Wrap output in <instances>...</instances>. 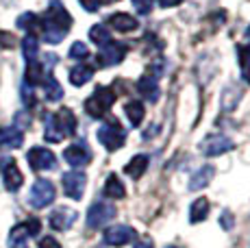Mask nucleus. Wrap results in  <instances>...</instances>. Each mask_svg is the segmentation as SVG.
<instances>
[{
	"label": "nucleus",
	"instance_id": "f257e3e1",
	"mask_svg": "<svg viewBox=\"0 0 250 248\" xmlns=\"http://www.w3.org/2000/svg\"><path fill=\"white\" fill-rule=\"evenodd\" d=\"M70 26H72V16L68 13V9H65L59 0H52L50 7L46 9L44 18H42L44 40L48 44H59V41H63V37L68 35Z\"/></svg>",
	"mask_w": 250,
	"mask_h": 248
},
{
	"label": "nucleus",
	"instance_id": "f03ea898",
	"mask_svg": "<svg viewBox=\"0 0 250 248\" xmlns=\"http://www.w3.org/2000/svg\"><path fill=\"white\" fill-rule=\"evenodd\" d=\"M74 131H76V118H74V113H72V109L63 107L57 113H46V118H44L46 142L57 144V142H61L63 137L74 135Z\"/></svg>",
	"mask_w": 250,
	"mask_h": 248
},
{
	"label": "nucleus",
	"instance_id": "7ed1b4c3",
	"mask_svg": "<svg viewBox=\"0 0 250 248\" xmlns=\"http://www.w3.org/2000/svg\"><path fill=\"white\" fill-rule=\"evenodd\" d=\"M115 103V94L111 87H98L91 96L85 100V111L91 118H104L109 113V109Z\"/></svg>",
	"mask_w": 250,
	"mask_h": 248
},
{
	"label": "nucleus",
	"instance_id": "20e7f679",
	"mask_svg": "<svg viewBox=\"0 0 250 248\" xmlns=\"http://www.w3.org/2000/svg\"><path fill=\"white\" fill-rule=\"evenodd\" d=\"M98 142L104 146L107 150H118V148H122L124 146V142H126V133H124V128H122V124H120L118 120H109V122H104L103 126L98 128Z\"/></svg>",
	"mask_w": 250,
	"mask_h": 248
},
{
	"label": "nucleus",
	"instance_id": "39448f33",
	"mask_svg": "<svg viewBox=\"0 0 250 248\" xmlns=\"http://www.w3.org/2000/svg\"><path fill=\"white\" fill-rule=\"evenodd\" d=\"M128 52V46L122 41H107L104 46H100L98 55H96V63L100 68H109V65H118L124 61Z\"/></svg>",
	"mask_w": 250,
	"mask_h": 248
},
{
	"label": "nucleus",
	"instance_id": "423d86ee",
	"mask_svg": "<svg viewBox=\"0 0 250 248\" xmlns=\"http://www.w3.org/2000/svg\"><path fill=\"white\" fill-rule=\"evenodd\" d=\"M40 231H42V222L37 220V218H31L28 222L18 224V227H13L11 233H9V248H24L28 237L37 235Z\"/></svg>",
	"mask_w": 250,
	"mask_h": 248
},
{
	"label": "nucleus",
	"instance_id": "0eeeda50",
	"mask_svg": "<svg viewBox=\"0 0 250 248\" xmlns=\"http://www.w3.org/2000/svg\"><path fill=\"white\" fill-rule=\"evenodd\" d=\"M55 185L50 183V181L46 179H37L35 183H33L31 187V196H28V200H31V205L35 209H44L48 207V205L55 200Z\"/></svg>",
	"mask_w": 250,
	"mask_h": 248
},
{
	"label": "nucleus",
	"instance_id": "6e6552de",
	"mask_svg": "<svg viewBox=\"0 0 250 248\" xmlns=\"http://www.w3.org/2000/svg\"><path fill=\"white\" fill-rule=\"evenodd\" d=\"M115 218V205L111 203H96L89 207L87 211V227L89 228H100L104 227L109 220Z\"/></svg>",
	"mask_w": 250,
	"mask_h": 248
},
{
	"label": "nucleus",
	"instance_id": "1a4fd4ad",
	"mask_svg": "<svg viewBox=\"0 0 250 248\" xmlns=\"http://www.w3.org/2000/svg\"><path fill=\"white\" fill-rule=\"evenodd\" d=\"M26 161L28 165H31L33 170H52L57 168V157L52 155V150L48 148H42V146H35V148H31L26 152Z\"/></svg>",
	"mask_w": 250,
	"mask_h": 248
},
{
	"label": "nucleus",
	"instance_id": "9d476101",
	"mask_svg": "<svg viewBox=\"0 0 250 248\" xmlns=\"http://www.w3.org/2000/svg\"><path fill=\"white\" fill-rule=\"evenodd\" d=\"M61 183H63L65 196H70V198H74V200H81V198H83V192H85L87 176H85L83 172H79V170H72V172H65L63 174Z\"/></svg>",
	"mask_w": 250,
	"mask_h": 248
},
{
	"label": "nucleus",
	"instance_id": "9b49d317",
	"mask_svg": "<svg viewBox=\"0 0 250 248\" xmlns=\"http://www.w3.org/2000/svg\"><path fill=\"white\" fill-rule=\"evenodd\" d=\"M135 228L133 227H126V224H115V227H109L104 231V244L109 246H126L128 242L135 240Z\"/></svg>",
	"mask_w": 250,
	"mask_h": 248
},
{
	"label": "nucleus",
	"instance_id": "f8f14e48",
	"mask_svg": "<svg viewBox=\"0 0 250 248\" xmlns=\"http://www.w3.org/2000/svg\"><path fill=\"white\" fill-rule=\"evenodd\" d=\"M200 150L207 157H218L224 152L233 150V140H229L227 135H209L207 140L200 144Z\"/></svg>",
	"mask_w": 250,
	"mask_h": 248
},
{
	"label": "nucleus",
	"instance_id": "ddd939ff",
	"mask_svg": "<svg viewBox=\"0 0 250 248\" xmlns=\"http://www.w3.org/2000/svg\"><path fill=\"white\" fill-rule=\"evenodd\" d=\"M63 159L74 168H83L91 161V150L87 148L85 142H76V144H72L63 150Z\"/></svg>",
	"mask_w": 250,
	"mask_h": 248
},
{
	"label": "nucleus",
	"instance_id": "4468645a",
	"mask_svg": "<svg viewBox=\"0 0 250 248\" xmlns=\"http://www.w3.org/2000/svg\"><path fill=\"white\" fill-rule=\"evenodd\" d=\"M76 218H79V213H76L74 209L59 207V209H55V211L50 213L48 220H50V227L55 228V231H68L72 224L76 222Z\"/></svg>",
	"mask_w": 250,
	"mask_h": 248
},
{
	"label": "nucleus",
	"instance_id": "2eb2a0df",
	"mask_svg": "<svg viewBox=\"0 0 250 248\" xmlns=\"http://www.w3.org/2000/svg\"><path fill=\"white\" fill-rule=\"evenodd\" d=\"M2 183H4V187H7L9 192H18V189L22 187L24 174L20 172V168H18V164L13 159L4 164V168H2Z\"/></svg>",
	"mask_w": 250,
	"mask_h": 248
},
{
	"label": "nucleus",
	"instance_id": "dca6fc26",
	"mask_svg": "<svg viewBox=\"0 0 250 248\" xmlns=\"http://www.w3.org/2000/svg\"><path fill=\"white\" fill-rule=\"evenodd\" d=\"M137 92L142 94V98H146L148 103H157L159 100V83L155 76H142L137 81Z\"/></svg>",
	"mask_w": 250,
	"mask_h": 248
},
{
	"label": "nucleus",
	"instance_id": "f3484780",
	"mask_svg": "<svg viewBox=\"0 0 250 248\" xmlns=\"http://www.w3.org/2000/svg\"><path fill=\"white\" fill-rule=\"evenodd\" d=\"M24 142V133L18 126H7L0 131V148H20Z\"/></svg>",
	"mask_w": 250,
	"mask_h": 248
},
{
	"label": "nucleus",
	"instance_id": "a211bd4d",
	"mask_svg": "<svg viewBox=\"0 0 250 248\" xmlns=\"http://www.w3.org/2000/svg\"><path fill=\"white\" fill-rule=\"evenodd\" d=\"M107 22H109V26L115 28L118 33H131L139 26V22L133 16H128V13H113V16H109Z\"/></svg>",
	"mask_w": 250,
	"mask_h": 248
},
{
	"label": "nucleus",
	"instance_id": "6ab92c4d",
	"mask_svg": "<svg viewBox=\"0 0 250 248\" xmlns=\"http://www.w3.org/2000/svg\"><path fill=\"white\" fill-rule=\"evenodd\" d=\"M215 176V168L213 165H203V168L198 170L194 176L189 179V189L191 192H198V189L207 187V185L211 183V179Z\"/></svg>",
	"mask_w": 250,
	"mask_h": 248
},
{
	"label": "nucleus",
	"instance_id": "aec40b11",
	"mask_svg": "<svg viewBox=\"0 0 250 248\" xmlns=\"http://www.w3.org/2000/svg\"><path fill=\"white\" fill-rule=\"evenodd\" d=\"M46 74H44V65L40 63V61H28L26 63V72H24V81H26L28 87H33V85L37 83H44Z\"/></svg>",
	"mask_w": 250,
	"mask_h": 248
},
{
	"label": "nucleus",
	"instance_id": "412c9836",
	"mask_svg": "<svg viewBox=\"0 0 250 248\" xmlns=\"http://www.w3.org/2000/svg\"><path fill=\"white\" fill-rule=\"evenodd\" d=\"M148 168V157L146 155H135L131 161L126 164V168H124V172H126L131 179H142L144 172H146Z\"/></svg>",
	"mask_w": 250,
	"mask_h": 248
},
{
	"label": "nucleus",
	"instance_id": "4be33fe9",
	"mask_svg": "<svg viewBox=\"0 0 250 248\" xmlns=\"http://www.w3.org/2000/svg\"><path fill=\"white\" fill-rule=\"evenodd\" d=\"M209 216V200L207 198H196L189 207V222L191 224H198L203 222L205 218Z\"/></svg>",
	"mask_w": 250,
	"mask_h": 248
},
{
	"label": "nucleus",
	"instance_id": "5701e85b",
	"mask_svg": "<svg viewBox=\"0 0 250 248\" xmlns=\"http://www.w3.org/2000/svg\"><path fill=\"white\" fill-rule=\"evenodd\" d=\"M91 76H94V68H91V65L81 63V65H76V68H72L70 81H72L74 87H81V85H85L87 81H91Z\"/></svg>",
	"mask_w": 250,
	"mask_h": 248
},
{
	"label": "nucleus",
	"instance_id": "b1692460",
	"mask_svg": "<svg viewBox=\"0 0 250 248\" xmlns=\"http://www.w3.org/2000/svg\"><path fill=\"white\" fill-rule=\"evenodd\" d=\"M124 194H126V189H124L120 176L109 174L107 181H104V196H109V198L115 200V198H124Z\"/></svg>",
	"mask_w": 250,
	"mask_h": 248
},
{
	"label": "nucleus",
	"instance_id": "393cba45",
	"mask_svg": "<svg viewBox=\"0 0 250 248\" xmlns=\"http://www.w3.org/2000/svg\"><path fill=\"white\" fill-rule=\"evenodd\" d=\"M44 94L46 100H50V103H57V100L63 98V87L59 85V81L55 76H46L44 79Z\"/></svg>",
	"mask_w": 250,
	"mask_h": 248
},
{
	"label": "nucleus",
	"instance_id": "a878e982",
	"mask_svg": "<svg viewBox=\"0 0 250 248\" xmlns=\"http://www.w3.org/2000/svg\"><path fill=\"white\" fill-rule=\"evenodd\" d=\"M124 111H126L128 122H131L133 126H139L142 120H144V116H146V109H144V104L139 103V100H131V103H126Z\"/></svg>",
	"mask_w": 250,
	"mask_h": 248
},
{
	"label": "nucleus",
	"instance_id": "bb28decb",
	"mask_svg": "<svg viewBox=\"0 0 250 248\" xmlns=\"http://www.w3.org/2000/svg\"><path fill=\"white\" fill-rule=\"evenodd\" d=\"M89 40L98 46H104L107 41H111V31L104 24H94L89 28Z\"/></svg>",
	"mask_w": 250,
	"mask_h": 248
},
{
	"label": "nucleus",
	"instance_id": "cd10ccee",
	"mask_svg": "<svg viewBox=\"0 0 250 248\" xmlns=\"http://www.w3.org/2000/svg\"><path fill=\"white\" fill-rule=\"evenodd\" d=\"M239 57V70H242V79L250 83V46H237Z\"/></svg>",
	"mask_w": 250,
	"mask_h": 248
},
{
	"label": "nucleus",
	"instance_id": "c85d7f7f",
	"mask_svg": "<svg viewBox=\"0 0 250 248\" xmlns=\"http://www.w3.org/2000/svg\"><path fill=\"white\" fill-rule=\"evenodd\" d=\"M22 52L26 57V61H33L40 52V44H37V37L35 35H26L22 40Z\"/></svg>",
	"mask_w": 250,
	"mask_h": 248
},
{
	"label": "nucleus",
	"instance_id": "c756f323",
	"mask_svg": "<svg viewBox=\"0 0 250 248\" xmlns=\"http://www.w3.org/2000/svg\"><path fill=\"white\" fill-rule=\"evenodd\" d=\"M18 26L28 31V35H33V31L40 26V18H37L35 13H24V16L18 18Z\"/></svg>",
	"mask_w": 250,
	"mask_h": 248
},
{
	"label": "nucleus",
	"instance_id": "7c9ffc66",
	"mask_svg": "<svg viewBox=\"0 0 250 248\" xmlns=\"http://www.w3.org/2000/svg\"><path fill=\"white\" fill-rule=\"evenodd\" d=\"M87 55H89V48L83 41H74V44H72V48H70L72 59H87Z\"/></svg>",
	"mask_w": 250,
	"mask_h": 248
},
{
	"label": "nucleus",
	"instance_id": "2f4dec72",
	"mask_svg": "<svg viewBox=\"0 0 250 248\" xmlns=\"http://www.w3.org/2000/svg\"><path fill=\"white\" fill-rule=\"evenodd\" d=\"M131 2L135 7V11L142 13V16H148L152 11V0H131Z\"/></svg>",
	"mask_w": 250,
	"mask_h": 248
},
{
	"label": "nucleus",
	"instance_id": "473e14b6",
	"mask_svg": "<svg viewBox=\"0 0 250 248\" xmlns=\"http://www.w3.org/2000/svg\"><path fill=\"white\" fill-rule=\"evenodd\" d=\"M79 2L87 13H96L100 9V4H103V0H79Z\"/></svg>",
	"mask_w": 250,
	"mask_h": 248
},
{
	"label": "nucleus",
	"instance_id": "72a5a7b5",
	"mask_svg": "<svg viewBox=\"0 0 250 248\" xmlns=\"http://www.w3.org/2000/svg\"><path fill=\"white\" fill-rule=\"evenodd\" d=\"M40 248H61V244L55 240V237L46 235V237H42L40 240Z\"/></svg>",
	"mask_w": 250,
	"mask_h": 248
},
{
	"label": "nucleus",
	"instance_id": "f704fd0d",
	"mask_svg": "<svg viewBox=\"0 0 250 248\" xmlns=\"http://www.w3.org/2000/svg\"><path fill=\"white\" fill-rule=\"evenodd\" d=\"M220 222H222V227H224V228H230V227H233V222H230V213H229V211H224V213H222V220H220Z\"/></svg>",
	"mask_w": 250,
	"mask_h": 248
},
{
	"label": "nucleus",
	"instance_id": "c9c22d12",
	"mask_svg": "<svg viewBox=\"0 0 250 248\" xmlns=\"http://www.w3.org/2000/svg\"><path fill=\"white\" fill-rule=\"evenodd\" d=\"M183 0H159V4L163 9H167V7H176V4H181Z\"/></svg>",
	"mask_w": 250,
	"mask_h": 248
},
{
	"label": "nucleus",
	"instance_id": "e433bc0d",
	"mask_svg": "<svg viewBox=\"0 0 250 248\" xmlns=\"http://www.w3.org/2000/svg\"><path fill=\"white\" fill-rule=\"evenodd\" d=\"M135 248H152V244H150V242H137Z\"/></svg>",
	"mask_w": 250,
	"mask_h": 248
},
{
	"label": "nucleus",
	"instance_id": "4c0bfd02",
	"mask_svg": "<svg viewBox=\"0 0 250 248\" xmlns=\"http://www.w3.org/2000/svg\"><path fill=\"white\" fill-rule=\"evenodd\" d=\"M246 40H248V41H250V26H248V28H246Z\"/></svg>",
	"mask_w": 250,
	"mask_h": 248
},
{
	"label": "nucleus",
	"instance_id": "58836bf2",
	"mask_svg": "<svg viewBox=\"0 0 250 248\" xmlns=\"http://www.w3.org/2000/svg\"><path fill=\"white\" fill-rule=\"evenodd\" d=\"M167 248H176V246H167Z\"/></svg>",
	"mask_w": 250,
	"mask_h": 248
}]
</instances>
